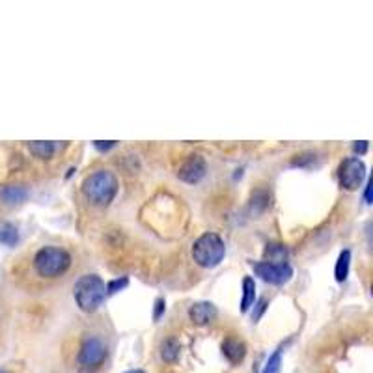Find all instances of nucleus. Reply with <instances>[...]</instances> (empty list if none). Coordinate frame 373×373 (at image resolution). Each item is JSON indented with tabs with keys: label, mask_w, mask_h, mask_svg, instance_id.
<instances>
[{
	"label": "nucleus",
	"mask_w": 373,
	"mask_h": 373,
	"mask_svg": "<svg viewBox=\"0 0 373 373\" xmlns=\"http://www.w3.org/2000/svg\"><path fill=\"white\" fill-rule=\"evenodd\" d=\"M82 192L93 206H109L118 192L116 176L109 170H98L90 174L82 183Z\"/></svg>",
	"instance_id": "f257e3e1"
},
{
	"label": "nucleus",
	"mask_w": 373,
	"mask_h": 373,
	"mask_svg": "<svg viewBox=\"0 0 373 373\" xmlns=\"http://www.w3.org/2000/svg\"><path fill=\"white\" fill-rule=\"evenodd\" d=\"M75 300L82 312H95L99 306L103 304L107 286L98 275L80 276L79 282L75 284Z\"/></svg>",
	"instance_id": "f03ea898"
},
{
	"label": "nucleus",
	"mask_w": 373,
	"mask_h": 373,
	"mask_svg": "<svg viewBox=\"0 0 373 373\" xmlns=\"http://www.w3.org/2000/svg\"><path fill=\"white\" fill-rule=\"evenodd\" d=\"M125 373H146V372H142V370H131V372H125Z\"/></svg>",
	"instance_id": "b1692460"
},
{
	"label": "nucleus",
	"mask_w": 373,
	"mask_h": 373,
	"mask_svg": "<svg viewBox=\"0 0 373 373\" xmlns=\"http://www.w3.org/2000/svg\"><path fill=\"white\" fill-rule=\"evenodd\" d=\"M189 316L194 325H208L217 318V308L211 302H196L190 306Z\"/></svg>",
	"instance_id": "1a4fd4ad"
},
{
	"label": "nucleus",
	"mask_w": 373,
	"mask_h": 373,
	"mask_svg": "<svg viewBox=\"0 0 373 373\" xmlns=\"http://www.w3.org/2000/svg\"><path fill=\"white\" fill-rule=\"evenodd\" d=\"M93 146L98 147L99 152H107V149H111V147L116 146V140H109V142L95 140V142H93Z\"/></svg>",
	"instance_id": "aec40b11"
},
{
	"label": "nucleus",
	"mask_w": 373,
	"mask_h": 373,
	"mask_svg": "<svg viewBox=\"0 0 373 373\" xmlns=\"http://www.w3.org/2000/svg\"><path fill=\"white\" fill-rule=\"evenodd\" d=\"M355 152L356 153H366L367 152V142L366 140H362V142H358V144H355Z\"/></svg>",
	"instance_id": "4be33fe9"
},
{
	"label": "nucleus",
	"mask_w": 373,
	"mask_h": 373,
	"mask_svg": "<svg viewBox=\"0 0 373 373\" xmlns=\"http://www.w3.org/2000/svg\"><path fill=\"white\" fill-rule=\"evenodd\" d=\"M349 263H351V252L343 251L340 256H338L336 262V271H334V275H336L338 282H345L349 275Z\"/></svg>",
	"instance_id": "ddd939ff"
},
{
	"label": "nucleus",
	"mask_w": 373,
	"mask_h": 373,
	"mask_svg": "<svg viewBox=\"0 0 373 373\" xmlns=\"http://www.w3.org/2000/svg\"><path fill=\"white\" fill-rule=\"evenodd\" d=\"M254 273H256L262 280L275 284V286H282L286 282L291 280L293 276V269L289 263H273V262H257L252 263Z\"/></svg>",
	"instance_id": "0eeeda50"
},
{
	"label": "nucleus",
	"mask_w": 373,
	"mask_h": 373,
	"mask_svg": "<svg viewBox=\"0 0 373 373\" xmlns=\"http://www.w3.org/2000/svg\"><path fill=\"white\" fill-rule=\"evenodd\" d=\"M206 170H208V165L202 155H189L183 165L179 166L178 178L185 183H198L206 176Z\"/></svg>",
	"instance_id": "6e6552de"
},
{
	"label": "nucleus",
	"mask_w": 373,
	"mask_h": 373,
	"mask_svg": "<svg viewBox=\"0 0 373 373\" xmlns=\"http://www.w3.org/2000/svg\"><path fill=\"white\" fill-rule=\"evenodd\" d=\"M19 241V233L17 228L13 224H4L0 228V243L6 246H13Z\"/></svg>",
	"instance_id": "2eb2a0df"
},
{
	"label": "nucleus",
	"mask_w": 373,
	"mask_h": 373,
	"mask_svg": "<svg viewBox=\"0 0 373 373\" xmlns=\"http://www.w3.org/2000/svg\"><path fill=\"white\" fill-rule=\"evenodd\" d=\"M163 312H165V300L157 299V302H155V313H153V318L159 319Z\"/></svg>",
	"instance_id": "412c9836"
},
{
	"label": "nucleus",
	"mask_w": 373,
	"mask_h": 373,
	"mask_svg": "<svg viewBox=\"0 0 373 373\" xmlns=\"http://www.w3.org/2000/svg\"><path fill=\"white\" fill-rule=\"evenodd\" d=\"M282 370V347L276 349L275 353L269 356V361L265 364L262 373H280Z\"/></svg>",
	"instance_id": "a211bd4d"
},
{
	"label": "nucleus",
	"mask_w": 373,
	"mask_h": 373,
	"mask_svg": "<svg viewBox=\"0 0 373 373\" xmlns=\"http://www.w3.org/2000/svg\"><path fill=\"white\" fill-rule=\"evenodd\" d=\"M129 284L127 278H122V280H112L109 286H107V293H118L120 289H123Z\"/></svg>",
	"instance_id": "6ab92c4d"
},
{
	"label": "nucleus",
	"mask_w": 373,
	"mask_h": 373,
	"mask_svg": "<svg viewBox=\"0 0 373 373\" xmlns=\"http://www.w3.org/2000/svg\"><path fill=\"white\" fill-rule=\"evenodd\" d=\"M364 198H366L367 203H372V181H367L366 192H364Z\"/></svg>",
	"instance_id": "5701e85b"
},
{
	"label": "nucleus",
	"mask_w": 373,
	"mask_h": 373,
	"mask_svg": "<svg viewBox=\"0 0 373 373\" xmlns=\"http://www.w3.org/2000/svg\"><path fill=\"white\" fill-rule=\"evenodd\" d=\"M366 178V165L358 157H349L338 168V179L343 189L356 190Z\"/></svg>",
	"instance_id": "423d86ee"
},
{
	"label": "nucleus",
	"mask_w": 373,
	"mask_h": 373,
	"mask_svg": "<svg viewBox=\"0 0 373 373\" xmlns=\"http://www.w3.org/2000/svg\"><path fill=\"white\" fill-rule=\"evenodd\" d=\"M0 196L10 203L23 202L26 198V189H23V187H6V189L0 192Z\"/></svg>",
	"instance_id": "dca6fc26"
},
{
	"label": "nucleus",
	"mask_w": 373,
	"mask_h": 373,
	"mask_svg": "<svg viewBox=\"0 0 373 373\" xmlns=\"http://www.w3.org/2000/svg\"><path fill=\"white\" fill-rule=\"evenodd\" d=\"M71 265V256L60 246H45L34 257L37 275L45 278H56L64 275Z\"/></svg>",
	"instance_id": "20e7f679"
},
{
	"label": "nucleus",
	"mask_w": 373,
	"mask_h": 373,
	"mask_svg": "<svg viewBox=\"0 0 373 373\" xmlns=\"http://www.w3.org/2000/svg\"><path fill=\"white\" fill-rule=\"evenodd\" d=\"M222 351H224V356L232 364H239L246 355L245 343L241 342V340H235V338H228L226 342L222 343Z\"/></svg>",
	"instance_id": "9d476101"
},
{
	"label": "nucleus",
	"mask_w": 373,
	"mask_h": 373,
	"mask_svg": "<svg viewBox=\"0 0 373 373\" xmlns=\"http://www.w3.org/2000/svg\"><path fill=\"white\" fill-rule=\"evenodd\" d=\"M107 358V345L98 336L86 338L79 351V366L84 372H95Z\"/></svg>",
	"instance_id": "39448f33"
},
{
	"label": "nucleus",
	"mask_w": 373,
	"mask_h": 373,
	"mask_svg": "<svg viewBox=\"0 0 373 373\" xmlns=\"http://www.w3.org/2000/svg\"><path fill=\"white\" fill-rule=\"evenodd\" d=\"M161 356L165 358L166 362H174L179 356V343L170 338V340H166L163 343V347H161Z\"/></svg>",
	"instance_id": "4468645a"
},
{
	"label": "nucleus",
	"mask_w": 373,
	"mask_h": 373,
	"mask_svg": "<svg viewBox=\"0 0 373 373\" xmlns=\"http://www.w3.org/2000/svg\"><path fill=\"white\" fill-rule=\"evenodd\" d=\"M62 146H58L56 142H32V144H28V149H30V153H34L37 159H51L53 155L56 153V149Z\"/></svg>",
	"instance_id": "9b49d317"
},
{
	"label": "nucleus",
	"mask_w": 373,
	"mask_h": 373,
	"mask_svg": "<svg viewBox=\"0 0 373 373\" xmlns=\"http://www.w3.org/2000/svg\"><path fill=\"white\" fill-rule=\"evenodd\" d=\"M224 254H226V246L221 235L217 233H203L192 245V257L200 267H208V269L217 267L224 260Z\"/></svg>",
	"instance_id": "7ed1b4c3"
},
{
	"label": "nucleus",
	"mask_w": 373,
	"mask_h": 373,
	"mask_svg": "<svg viewBox=\"0 0 373 373\" xmlns=\"http://www.w3.org/2000/svg\"><path fill=\"white\" fill-rule=\"evenodd\" d=\"M256 299V284L252 280L251 276H246L243 280V300H241V312L246 313L251 310V306L254 304Z\"/></svg>",
	"instance_id": "f8f14e48"
},
{
	"label": "nucleus",
	"mask_w": 373,
	"mask_h": 373,
	"mask_svg": "<svg viewBox=\"0 0 373 373\" xmlns=\"http://www.w3.org/2000/svg\"><path fill=\"white\" fill-rule=\"evenodd\" d=\"M0 373H10V372H4V370H0Z\"/></svg>",
	"instance_id": "393cba45"
},
{
	"label": "nucleus",
	"mask_w": 373,
	"mask_h": 373,
	"mask_svg": "<svg viewBox=\"0 0 373 373\" xmlns=\"http://www.w3.org/2000/svg\"><path fill=\"white\" fill-rule=\"evenodd\" d=\"M265 254L269 256L267 262L273 263H286V257H288V251L284 245H267V251Z\"/></svg>",
	"instance_id": "f3484780"
}]
</instances>
